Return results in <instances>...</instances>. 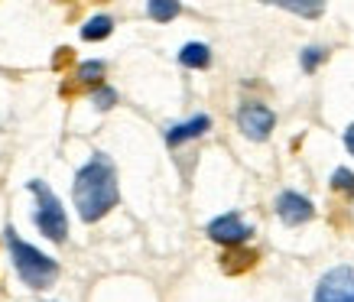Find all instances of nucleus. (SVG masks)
Here are the masks:
<instances>
[{
	"label": "nucleus",
	"instance_id": "nucleus-1",
	"mask_svg": "<svg viewBox=\"0 0 354 302\" xmlns=\"http://www.w3.org/2000/svg\"><path fill=\"white\" fill-rule=\"evenodd\" d=\"M72 198H75L78 218L85 225H95L118 205L120 189H118V169L111 162L108 153H95L91 160L75 173L72 185Z\"/></svg>",
	"mask_w": 354,
	"mask_h": 302
},
{
	"label": "nucleus",
	"instance_id": "nucleus-2",
	"mask_svg": "<svg viewBox=\"0 0 354 302\" xmlns=\"http://www.w3.org/2000/svg\"><path fill=\"white\" fill-rule=\"evenodd\" d=\"M3 238H7V250H10L13 267H17L20 280L26 283L30 290H49V286L59 280V263H55L49 254H43L39 247L26 244L13 227L3 231Z\"/></svg>",
	"mask_w": 354,
	"mask_h": 302
},
{
	"label": "nucleus",
	"instance_id": "nucleus-3",
	"mask_svg": "<svg viewBox=\"0 0 354 302\" xmlns=\"http://www.w3.org/2000/svg\"><path fill=\"white\" fill-rule=\"evenodd\" d=\"M26 189L36 195V215H32V221L39 227V234L55 240V244H62V240L68 238V218H65V208H62V202H59V195H55L43 179L26 182Z\"/></svg>",
	"mask_w": 354,
	"mask_h": 302
},
{
	"label": "nucleus",
	"instance_id": "nucleus-4",
	"mask_svg": "<svg viewBox=\"0 0 354 302\" xmlns=\"http://www.w3.org/2000/svg\"><path fill=\"white\" fill-rule=\"evenodd\" d=\"M237 127H241V133H244L247 140L260 143V140H267L270 130L277 127V114L267 104H260V101H247L237 111Z\"/></svg>",
	"mask_w": 354,
	"mask_h": 302
},
{
	"label": "nucleus",
	"instance_id": "nucleus-5",
	"mask_svg": "<svg viewBox=\"0 0 354 302\" xmlns=\"http://www.w3.org/2000/svg\"><path fill=\"white\" fill-rule=\"evenodd\" d=\"M312 302H354V267H335L325 273Z\"/></svg>",
	"mask_w": 354,
	"mask_h": 302
},
{
	"label": "nucleus",
	"instance_id": "nucleus-6",
	"mask_svg": "<svg viewBox=\"0 0 354 302\" xmlns=\"http://www.w3.org/2000/svg\"><path fill=\"white\" fill-rule=\"evenodd\" d=\"M205 234L215 244H221V247H241L254 231H250V225H244V218L237 211H227V215H218L212 225L205 227Z\"/></svg>",
	"mask_w": 354,
	"mask_h": 302
},
{
	"label": "nucleus",
	"instance_id": "nucleus-7",
	"mask_svg": "<svg viewBox=\"0 0 354 302\" xmlns=\"http://www.w3.org/2000/svg\"><path fill=\"white\" fill-rule=\"evenodd\" d=\"M277 215L283 225H290V227H299L306 225V221H312L315 218V205H312L306 195L299 192H279L277 198Z\"/></svg>",
	"mask_w": 354,
	"mask_h": 302
},
{
	"label": "nucleus",
	"instance_id": "nucleus-8",
	"mask_svg": "<svg viewBox=\"0 0 354 302\" xmlns=\"http://www.w3.org/2000/svg\"><path fill=\"white\" fill-rule=\"evenodd\" d=\"M208 130H212V117H208V114H195V117L183 120V124H172V127L166 130V143H169V147H183V143L202 137Z\"/></svg>",
	"mask_w": 354,
	"mask_h": 302
},
{
	"label": "nucleus",
	"instance_id": "nucleus-9",
	"mask_svg": "<svg viewBox=\"0 0 354 302\" xmlns=\"http://www.w3.org/2000/svg\"><path fill=\"white\" fill-rule=\"evenodd\" d=\"M179 62H183L185 68H208V65H212V49L205 43H185L183 49H179Z\"/></svg>",
	"mask_w": 354,
	"mask_h": 302
},
{
	"label": "nucleus",
	"instance_id": "nucleus-10",
	"mask_svg": "<svg viewBox=\"0 0 354 302\" xmlns=\"http://www.w3.org/2000/svg\"><path fill=\"white\" fill-rule=\"evenodd\" d=\"M111 32H114V20H111L108 13H97V17H91V20L82 26V39H88V43H101V39H108Z\"/></svg>",
	"mask_w": 354,
	"mask_h": 302
},
{
	"label": "nucleus",
	"instance_id": "nucleus-11",
	"mask_svg": "<svg viewBox=\"0 0 354 302\" xmlns=\"http://www.w3.org/2000/svg\"><path fill=\"white\" fill-rule=\"evenodd\" d=\"M78 85H91V88H101V78H104V62L101 59H91V62H82L78 65Z\"/></svg>",
	"mask_w": 354,
	"mask_h": 302
},
{
	"label": "nucleus",
	"instance_id": "nucleus-12",
	"mask_svg": "<svg viewBox=\"0 0 354 302\" xmlns=\"http://www.w3.org/2000/svg\"><path fill=\"white\" fill-rule=\"evenodd\" d=\"M147 13H150L153 20L169 23V20H176V17L183 13V7H179L176 0H150V3H147Z\"/></svg>",
	"mask_w": 354,
	"mask_h": 302
},
{
	"label": "nucleus",
	"instance_id": "nucleus-13",
	"mask_svg": "<svg viewBox=\"0 0 354 302\" xmlns=\"http://www.w3.org/2000/svg\"><path fill=\"white\" fill-rule=\"evenodd\" d=\"M332 189L335 192L348 195V198H354V173L351 169H344V166H338L332 173Z\"/></svg>",
	"mask_w": 354,
	"mask_h": 302
},
{
	"label": "nucleus",
	"instance_id": "nucleus-14",
	"mask_svg": "<svg viewBox=\"0 0 354 302\" xmlns=\"http://www.w3.org/2000/svg\"><path fill=\"white\" fill-rule=\"evenodd\" d=\"M299 59H302V68H306V72H315V68L328 59V49H322V46H309V49H302Z\"/></svg>",
	"mask_w": 354,
	"mask_h": 302
},
{
	"label": "nucleus",
	"instance_id": "nucleus-15",
	"mask_svg": "<svg viewBox=\"0 0 354 302\" xmlns=\"http://www.w3.org/2000/svg\"><path fill=\"white\" fill-rule=\"evenodd\" d=\"M114 104H118V91H114V88H108V85L95 88V108L97 111H111Z\"/></svg>",
	"mask_w": 354,
	"mask_h": 302
},
{
	"label": "nucleus",
	"instance_id": "nucleus-16",
	"mask_svg": "<svg viewBox=\"0 0 354 302\" xmlns=\"http://www.w3.org/2000/svg\"><path fill=\"white\" fill-rule=\"evenodd\" d=\"M286 10L299 13V17H319V13H322V3H315V7H306V3H286Z\"/></svg>",
	"mask_w": 354,
	"mask_h": 302
},
{
	"label": "nucleus",
	"instance_id": "nucleus-17",
	"mask_svg": "<svg viewBox=\"0 0 354 302\" xmlns=\"http://www.w3.org/2000/svg\"><path fill=\"white\" fill-rule=\"evenodd\" d=\"M344 147H348V153L354 156V124H348V130H344Z\"/></svg>",
	"mask_w": 354,
	"mask_h": 302
}]
</instances>
